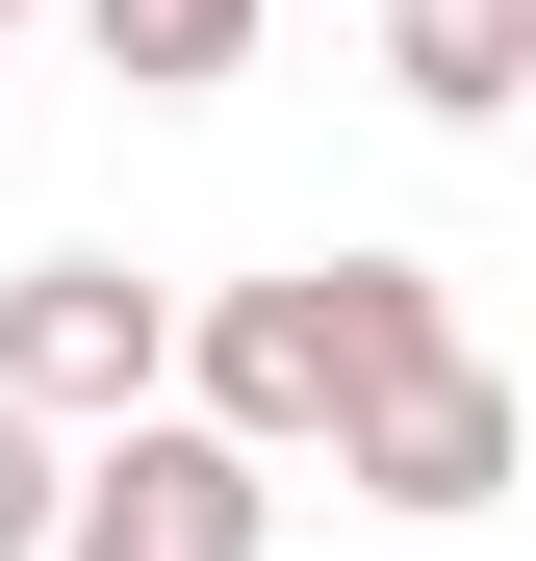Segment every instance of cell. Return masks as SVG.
Returning a JSON list of instances; mask_svg holds the SVG:
<instances>
[{
    "label": "cell",
    "instance_id": "1",
    "mask_svg": "<svg viewBox=\"0 0 536 561\" xmlns=\"http://www.w3.org/2000/svg\"><path fill=\"white\" fill-rule=\"evenodd\" d=\"M434 332H460V307H434V255H307V280H230L153 383L205 409V434H255V459H307V434L384 383V357H434Z\"/></svg>",
    "mask_w": 536,
    "mask_h": 561
},
{
    "label": "cell",
    "instance_id": "2",
    "mask_svg": "<svg viewBox=\"0 0 536 561\" xmlns=\"http://www.w3.org/2000/svg\"><path fill=\"white\" fill-rule=\"evenodd\" d=\"M255 511H282V459L153 383V409H103V459H52V536L26 561H255Z\"/></svg>",
    "mask_w": 536,
    "mask_h": 561
},
{
    "label": "cell",
    "instance_id": "3",
    "mask_svg": "<svg viewBox=\"0 0 536 561\" xmlns=\"http://www.w3.org/2000/svg\"><path fill=\"white\" fill-rule=\"evenodd\" d=\"M153 357H179V307L128 255H26V280H0V409L103 434V409H153Z\"/></svg>",
    "mask_w": 536,
    "mask_h": 561
},
{
    "label": "cell",
    "instance_id": "4",
    "mask_svg": "<svg viewBox=\"0 0 536 561\" xmlns=\"http://www.w3.org/2000/svg\"><path fill=\"white\" fill-rule=\"evenodd\" d=\"M332 485H357V511H486V485H511V383H486L460 332L384 357V383L332 409Z\"/></svg>",
    "mask_w": 536,
    "mask_h": 561
},
{
    "label": "cell",
    "instance_id": "5",
    "mask_svg": "<svg viewBox=\"0 0 536 561\" xmlns=\"http://www.w3.org/2000/svg\"><path fill=\"white\" fill-rule=\"evenodd\" d=\"M384 77L434 128H511V77H536V0H384Z\"/></svg>",
    "mask_w": 536,
    "mask_h": 561
},
{
    "label": "cell",
    "instance_id": "6",
    "mask_svg": "<svg viewBox=\"0 0 536 561\" xmlns=\"http://www.w3.org/2000/svg\"><path fill=\"white\" fill-rule=\"evenodd\" d=\"M77 26H103V77H128V103H205V77L255 51V0H77Z\"/></svg>",
    "mask_w": 536,
    "mask_h": 561
},
{
    "label": "cell",
    "instance_id": "7",
    "mask_svg": "<svg viewBox=\"0 0 536 561\" xmlns=\"http://www.w3.org/2000/svg\"><path fill=\"white\" fill-rule=\"evenodd\" d=\"M52 536V409H0V561Z\"/></svg>",
    "mask_w": 536,
    "mask_h": 561
},
{
    "label": "cell",
    "instance_id": "8",
    "mask_svg": "<svg viewBox=\"0 0 536 561\" xmlns=\"http://www.w3.org/2000/svg\"><path fill=\"white\" fill-rule=\"evenodd\" d=\"M0 26H26V0H0Z\"/></svg>",
    "mask_w": 536,
    "mask_h": 561
}]
</instances>
